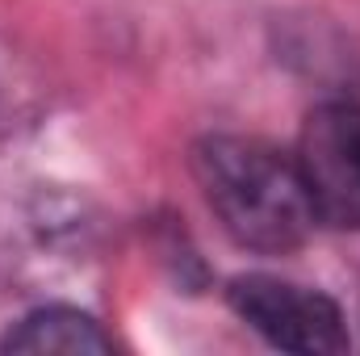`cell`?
I'll return each instance as SVG.
<instances>
[{
    "label": "cell",
    "instance_id": "7a4b0ae2",
    "mask_svg": "<svg viewBox=\"0 0 360 356\" xmlns=\"http://www.w3.org/2000/svg\"><path fill=\"white\" fill-rule=\"evenodd\" d=\"M235 314L260 331L272 348L302 356H335L348 352V331H344V314L340 306L306 285L281 281L269 272H248L235 276L226 289Z\"/></svg>",
    "mask_w": 360,
    "mask_h": 356
},
{
    "label": "cell",
    "instance_id": "3957f363",
    "mask_svg": "<svg viewBox=\"0 0 360 356\" xmlns=\"http://www.w3.org/2000/svg\"><path fill=\"white\" fill-rule=\"evenodd\" d=\"M297 172L310 210L327 227L360 231V109L331 101L310 109L297 139Z\"/></svg>",
    "mask_w": 360,
    "mask_h": 356
},
{
    "label": "cell",
    "instance_id": "277c9868",
    "mask_svg": "<svg viewBox=\"0 0 360 356\" xmlns=\"http://www.w3.org/2000/svg\"><path fill=\"white\" fill-rule=\"evenodd\" d=\"M4 352H109L113 340L101 331V323L89 319L84 310H72V306H46V310H34L25 314L4 340H0Z\"/></svg>",
    "mask_w": 360,
    "mask_h": 356
},
{
    "label": "cell",
    "instance_id": "6da1fadb",
    "mask_svg": "<svg viewBox=\"0 0 360 356\" xmlns=\"http://www.w3.org/2000/svg\"><path fill=\"white\" fill-rule=\"evenodd\" d=\"M197 184L239 248L293 252L319 222L293 160L243 134H214L193 151Z\"/></svg>",
    "mask_w": 360,
    "mask_h": 356
}]
</instances>
